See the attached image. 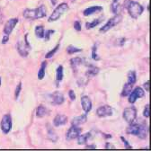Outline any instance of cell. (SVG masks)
Returning <instances> with one entry per match:
<instances>
[{"label":"cell","instance_id":"cell-34","mask_svg":"<svg viewBox=\"0 0 151 151\" xmlns=\"http://www.w3.org/2000/svg\"><path fill=\"white\" fill-rule=\"evenodd\" d=\"M92 58H93L94 60H100V57H98L97 54H96V46H93V47Z\"/></svg>","mask_w":151,"mask_h":151},{"label":"cell","instance_id":"cell-3","mask_svg":"<svg viewBox=\"0 0 151 151\" xmlns=\"http://www.w3.org/2000/svg\"><path fill=\"white\" fill-rule=\"evenodd\" d=\"M68 10V6L66 3H61L60 5H59L56 7V9L53 11V13L50 14V18H49V22H54L57 21L58 19L60 18V16L65 14L67 11Z\"/></svg>","mask_w":151,"mask_h":151},{"label":"cell","instance_id":"cell-19","mask_svg":"<svg viewBox=\"0 0 151 151\" xmlns=\"http://www.w3.org/2000/svg\"><path fill=\"white\" fill-rule=\"evenodd\" d=\"M78 145H84L87 142V140L91 138V133L88 132V133H85L82 135H79L78 137Z\"/></svg>","mask_w":151,"mask_h":151},{"label":"cell","instance_id":"cell-31","mask_svg":"<svg viewBox=\"0 0 151 151\" xmlns=\"http://www.w3.org/2000/svg\"><path fill=\"white\" fill-rule=\"evenodd\" d=\"M67 51L68 54H74V53H77V52H79L81 51V49H78V48H76L74 46H68L67 48Z\"/></svg>","mask_w":151,"mask_h":151},{"label":"cell","instance_id":"cell-25","mask_svg":"<svg viewBox=\"0 0 151 151\" xmlns=\"http://www.w3.org/2000/svg\"><path fill=\"white\" fill-rule=\"evenodd\" d=\"M46 65L47 63L44 61L42 62L41 68H40V70H39V73H38V78H39L40 80H42L44 77H45V68H46Z\"/></svg>","mask_w":151,"mask_h":151},{"label":"cell","instance_id":"cell-28","mask_svg":"<svg viewBox=\"0 0 151 151\" xmlns=\"http://www.w3.org/2000/svg\"><path fill=\"white\" fill-rule=\"evenodd\" d=\"M63 79V67L59 66V68H57V80L61 81Z\"/></svg>","mask_w":151,"mask_h":151},{"label":"cell","instance_id":"cell-36","mask_svg":"<svg viewBox=\"0 0 151 151\" xmlns=\"http://www.w3.org/2000/svg\"><path fill=\"white\" fill-rule=\"evenodd\" d=\"M74 28L76 31H80L81 30V24L78 21H76L74 24Z\"/></svg>","mask_w":151,"mask_h":151},{"label":"cell","instance_id":"cell-29","mask_svg":"<svg viewBox=\"0 0 151 151\" xmlns=\"http://www.w3.org/2000/svg\"><path fill=\"white\" fill-rule=\"evenodd\" d=\"M138 136L140 139H145L147 137V128L144 125H140V130Z\"/></svg>","mask_w":151,"mask_h":151},{"label":"cell","instance_id":"cell-23","mask_svg":"<svg viewBox=\"0 0 151 151\" xmlns=\"http://www.w3.org/2000/svg\"><path fill=\"white\" fill-rule=\"evenodd\" d=\"M103 21V19L102 18H97V19H94V20L91 23H86V29H92L93 27H96V25H98L101 22Z\"/></svg>","mask_w":151,"mask_h":151},{"label":"cell","instance_id":"cell-6","mask_svg":"<svg viewBox=\"0 0 151 151\" xmlns=\"http://www.w3.org/2000/svg\"><path fill=\"white\" fill-rule=\"evenodd\" d=\"M137 117V111L134 107H128L123 111V118L128 123H133Z\"/></svg>","mask_w":151,"mask_h":151},{"label":"cell","instance_id":"cell-21","mask_svg":"<svg viewBox=\"0 0 151 151\" xmlns=\"http://www.w3.org/2000/svg\"><path fill=\"white\" fill-rule=\"evenodd\" d=\"M47 114V109L43 105H40L36 110V116L39 118H42Z\"/></svg>","mask_w":151,"mask_h":151},{"label":"cell","instance_id":"cell-11","mask_svg":"<svg viewBox=\"0 0 151 151\" xmlns=\"http://www.w3.org/2000/svg\"><path fill=\"white\" fill-rule=\"evenodd\" d=\"M81 133V129L78 128V126H74L72 125V127L68 129V133H67V138L68 139H74L76 138H78Z\"/></svg>","mask_w":151,"mask_h":151},{"label":"cell","instance_id":"cell-35","mask_svg":"<svg viewBox=\"0 0 151 151\" xmlns=\"http://www.w3.org/2000/svg\"><path fill=\"white\" fill-rule=\"evenodd\" d=\"M143 115L146 117V118H148L149 117V104H147L145 109H144V112H143Z\"/></svg>","mask_w":151,"mask_h":151},{"label":"cell","instance_id":"cell-1","mask_svg":"<svg viewBox=\"0 0 151 151\" xmlns=\"http://www.w3.org/2000/svg\"><path fill=\"white\" fill-rule=\"evenodd\" d=\"M124 6L128 9L129 15L133 19H137L144 11V7L140 4L131 0H126Z\"/></svg>","mask_w":151,"mask_h":151},{"label":"cell","instance_id":"cell-40","mask_svg":"<svg viewBox=\"0 0 151 151\" xmlns=\"http://www.w3.org/2000/svg\"><path fill=\"white\" fill-rule=\"evenodd\" d=\"M8 40H9V35H5L4 37H3V40H2V43L3 44H6L7 42H8Z\"/></svg>","mask_w":151,"mask_h":151},{"label":"cell","instance_id":"cell-37","mask_svg":"<svg viewBox=\"0 0 151 151\" xmlns=\"http://www.w3.org/2000/svg\"><path fill=\"white\" fill-rule=\"evenodd\" d=\"M53 32H54V31H53V30H49V31H47V32H46V33H44V36H45L46 41H49L50 36Z\"/></svg>","mask_w":151,"mask_h":151},{"label":"cell","instance_id":"cell-5","mask_svg":"<svg viewBox=\"0 0 151 151\" xmlns=\"http://www.w3.org/2000/svg\"><path fill=\"white\" fill-rule=\"evenodd\" d=\"M122 16L121 14H116L115 16H113L111 17V19H109V21L100 29V32L102 33H104L106 32H108L110 29H111L113 26H115L117 25L119 23H121L122 21Z\"/></svg>","mask_w":151,"mask_h":151},{"label":"cell","instance_id":"cell-22","mask_svg":"<svg viewBox=\"0 0 151 151\" xmlns=\"http://www.w3.org/2000/svg\"><path fill=\"white\" fill-rule=\"evenodd\" d=\"M99 72V68H96V67H93V66H90V68L87 69L86 75L87 77H94V76H96Z\"/></svg>","mask_w":151,"mask_h":151},{"label":"cell","instance_id":"cell-30","mask_svg":"<svg viewBox=\"0 0 151 151\" xmlns=\"http://www.w3.org/2000/svg\"><path fill=\"white\" fill-rule=\"evenodd\" d=\"M59 48H60V44H57V45L55 46V48H54L52 50H50V52H48V53L46 54L45 58H46V59H50V58H51V57H52V56H54V54L57 52V50H59Z\"/></svg>","mask_w":151,"mask_h":151},{"label":"cell","instance_id":"cell-8","mask_svg":"<svg viewBox=\"0 0 151 151\" xmlns=\"http://www.w3.org/2000/svg\"><path fill=\"white\" fill-rule=\"evenodd\" d=\"M12 128V119L9 114H6L3 117L1 121V129L5 134H7Z\"/></svg>","mask_w":151,"mask_h":151},{"label":"cell","instance_id":"cell-4","mask_svg":"<svg viewBox=\"0 0 151 151\" xmlns=\"http://www.w3.org/2000/svg\"><path fill=\"white\" fill-rule=\"evenodd\" d=\"M28 34L25 35V41H19L17 42V50L22 57H27L29 54V51L31 50V46L30 43L27 40Z\"/></svg>","mask_w":151,"mask_h":151},{"label":"cell","instance_id":"cell-41","mask_svg":"<svg viewBox=\"0 0 151 151\" xmlns=\"http://www.w3.org/2000/svg\"><path fill=\"white\" fill-rule=\"evenodd\" d=\"M149 86H150V84H149V81H147V82L144 84L145 89H146V91H147V92H149Z\"/></svg>","mask_w":151,"mask_h":151},{"label":"cell","instance_id":"cell-14","mask_svg":"<svg viewBox=\"0 0 151 151\" xmlns=\"http://www.w3.org/2000/svg\"><path fill=\"white\" fill-rule=\"evenodd\" d=\"M81 104L82 108L86 112H89L92 109V102L88 96H83L81 98Z\"/></svg>","mask_w":151,"mask_h":151},{"label":"cell","instance_id":"cell-10","mask_svg":"<svg viewBox=\"0 0 151 151\" xmlns=\"http://www.w3.org/2000/svg\"><path fill=\"white\" fill-rule=\"evenodd\" d=\"M18 23V19L17 18H11V19H9V20L6 23V24H5V27H4V32L6 34V35H9L12 32H13V30H14V28L15 27V25H16V24Z\"/></svg>","mask_w":151,"mask_h":151},{"label":"cell","instance_id":"cell-38","mask_svg":"<svg viewBox=\"0 0 151 151\" xmlns=\"http://www.w3.org/2000/svg\"><path fill=\"white\" fill-rule=\"evenodd\" d=\"M68 96H69V97H70V99H71L72 101L76 100V93H74L73 90H69V92H68Z\"/></svg>","mask_w":151,"mask_h":151},{"label":"cell","instance_id":"cell-18","mask_svg":"<svg viewBox=\"0 0 151 151\" xmlns=\"http://www.w3.org/2000/svg\"><path fill=\"white\" fill-rule=\"evenodd\" d=\"M48 138H49V139H50L53 142H56L58 140V135L56 134L55 130L49 125H48Z\"/></svg>","mask_w":151,"mask_h":151},{"label":"cell","instance_id":"cell-12","mask_svg":"<svg viewBox=\"0 0 151 151\" xmlns=\"http://www.w3.org/2000/svg\"><path fill=\"white\" fill-rule=\"evenodd\" d=\"M51 98H52L53 104H56V105H60L64 102V96H63V94L61 93L58 92V91L54 92L51 94Z\"/></svg>","mask_w":151,"mask_h":151},{"label":"cell","instance_id":"cell-7","mask_svg":"<svg viewBox=\"0 0 151 151\" xmlns=\"http://www.w3.org/2000/svg\"><path fill=\"white\" fill-rule=\"evenodd\" d=\"M145 94L144 90L141 87H136L133 91L131 92V93L129 94V102L130 104H134L138 98L143 97Z\"/></svg>","mask_w":151,"mask_h":151},{"label":"cell","instance_id":"cell-15","mask_svg":"<svg viewBox=\"0 0 151 151\" xmlns=\"http://www.w3.org/2000/svg\"><path fill=\"white\" fill-rule=\"evenodd\" d=\"M140 130V125L139 124H132L130 123V125L127 128V133L129 134H132V135H136L138 136Z\"/></svg>","mask_w":151,"mask_h":151},{"label":"cell","instance_id":"cell-24","mask_svg":"<svg viewBox=\"0 0 151 151\" xmlns=\"http://www.w3.org/2000/svg\"><path fill=\"white\" fill-rule=\"evenodd\" d=\"M35 34L38 38H40V39H42V38L44 37V28L42 25H38L36 26L35 28Z\"/></svg>","mask_w":151,"mask_h":151},{"label":"cell","instance_id":"cell-32","mask_svg":"<svg viewBox=\"0 0 151 151\" xmlns=\"http://www.w3.org/2000/svg\"><path fill=\"white\" fill-rule=\"evenodd\" d=\"M21 89H22V83L20 82V83L18 84V86H16V88H15V92H14V97H15V99L18 98L19 94H20V92H21Z\"/></svg>","mask_w":151,"mask_h":151},{"label":"cell","instance_id":"cell-26","mask_svg":"<svg viewBox=\"0 0 151 151\" xmlns=\"http://www.w3.org/2000/svg\"><path fill=\"white\" fill-rule=\"evenodd\" d=\"M137 78H136V73L134 71H129L128 73V82L134 85L136 83Z\"/></svg>","mask_w":151,"mask_h":151},{"label":"cell","instance_id":"cell-45","mask_svg":"<svg viewBox=\"0 0 151 151\" xmlns=\"http://www.w3.org/2000/svg\"><path fill=\"white\" fill-rule=\"evenodd\" d=\"M0 85H1V78H0Z\"/></svg>","mask_w":151,"mask_h":151},{"label":"cell","instance_id":"cell-20","mask_svg":"<svg viewBox=\"0 0 151 151\" xmlns=\"http://www.w3.org/2000/svg\"><path fill=\"white\" fill-rule=\"evenodd\" d=\"M132 86H133V85L127 82L124 86H123V89H122V96H128L129 94L130 93V91L132 90Z\"/></svg>","mask_w":151,"mask_h":151},{"label":"cell","instance_id":"cell-13","mask_svg":"<svg viewBox=\"0 0 151 151\" xmlns=\"http://www.w3.org/2000/svg\"><path fill=\"white\" fill-rule=\"evenodd\" d=\"M68 122V117L63 114H58L53 120V123L56 127L65 125Z\"/></svg>","mask_w":151,"mask_h":151},{"label":"cell","instance_id":"cell-2","mask_svg":"<svg viewBox=\"0 0 151 151\" xmlns=\"http://www.w3.org/2000/svg\"><path fill=\"white\" fill-rule=\"evenodd\" d=\"M46 14L47 12L44 6H41L36 9H25L24 12V17H25L26 19H32V20L45 17Z\"/></svg>","mask_w":151,"mask_h":151},{"label":"cell","instance_id":"cell-43","mask_svg":"<svg viewBox=\"0 0 151 151\" xmlns=\"http://www.w3.org/2000/svg\"><path fill=\"white\" fill-rule=\"evenodd\" d=\"M112 2H115V3H117V2H119V0H112Z\"/></svg>","mask_w":151,"mask_h":151},{"label":"cell","instance_id":"cell-9","mask_svg":"<svg viewBox=\"0 0 151 151\" xmlns=\"http://www.w3.org/2000/svg\"><path fill=\"white\" fill-rule=\"evenodd\" d=\"M96 114L98 117L103 118V117H107V116H111L112 114V109L111 106L109 105H104L101 106L97 109L96 111Z\"/></svg>","mask_w":151,"mask_h":151},{"label":"cell","instance_id":"cell-16","mask_svg":"<svg viewBox=\"0 0 151 151\" xmlns=\"http://www.w3.org/2000/svg\"><path fill=\"white\" fill-rule=\"evenodd\" d=\"M86 121H87L86 114H83V115H80V116H78V117L74 118L73 121H72V125H74V126H79L81 124H84Z\"/></svg>","mask_w":151,"mask_h":151},{"label":"cell","instance_id":"cell-17","mask_svg":"<svg viewBox=\"0 0 151 151\" xmlns=\"http://www.w3.org/2000/svg\"><path fill=\"white\" fill-rule=\"evenodd\" d=\"M103 10V7L102 6H92V7H89L87 9H86L84 11V15L87 16V15H91L94 13H97V12H100Z\"/></svg>","mask_w":151,"mask_h":151},{"label":"cell","instance_id":"cell-44","mask_svg":"<svg viewBox=\"0 0 151 151\" xmlns=\"http://www.w3.org/2000/svg\"><path fill=\"white\" fill-rule=\"evenodd\" d=\"M52 4H53V5H55V4H56V0H53V2H52Z\"/></svg>","mask_w":151,"mask_h":151},{"label":"cell","instance_id":"cell-39","mask_svg":"<svg viewBox=\"0 0 151 151\" xmlns=\"http://www.w3.org/2000/svg\"><path fill=\"white\" fill-rule=\"evenodd\" d=\"M121 139H122V142H123V143L125 144V147H126L127 149H130V148H131V147H130V146L129 145L128 141H127V140H126V139H124L123 137H121Z\"/></svg>","mask_w":151,"mask_h":151},{"label":"cell","instance_id":"cell-33","mask_svg":"<svg viewBox=\"0 0 151 151\" xmlns=\"http://www.w3.org/2000/svg\"><path fill=\"white\" fill-rule=\"evenodd\" d=\"M118 8H119V3H115V2H112V4L111 5V12L113 14H116L118 12Z\"/></svg>","mask_w":151,"mask_h":151},{"label":"cell","instance_id":"cell-42","mask_svg":"<svg viewBox=\"0 0 151 151\" xmlns=\"http://www.w3.org/2000/svg\"><path fill=\"white\" fill-rule=\"evenodd\" d=\"M105 147L106 148H111V149H113V148H114V146H113V145H111V143H106V145H105Z\"/></svg>","mask_w":151,"mask_h":151},{"label":"cell","instance_id":"cell-27","mask_svg":"<svg viewBox=\"0 0 151 151\" xmlns=\"http://www.w3.org/2000/svg\"><path fill=\"white\" fill-rule=\"evenodd\" d=\"M81 63H82V60L80 58H73L70 60V64L74 68H76L78 66H79Z\"/></svg>","mask_w":151,"mask_h":151}]
</instances>
